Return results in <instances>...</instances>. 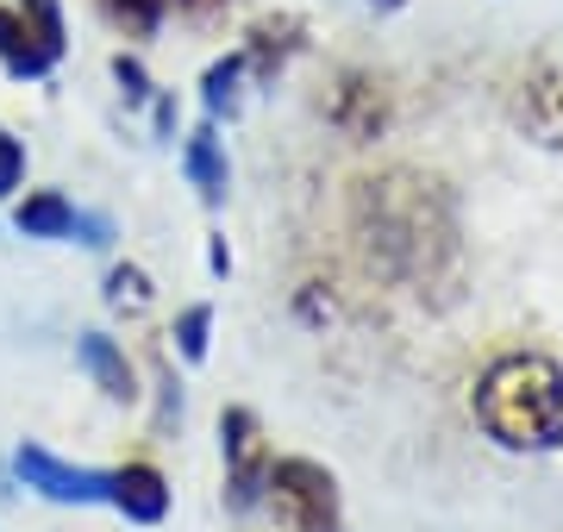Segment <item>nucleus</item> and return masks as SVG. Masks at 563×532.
I'll use <instances>...</instances> for the list:
<instances>
[{"label":"nucleus","instance_id":"obj_8","mask_svg":"<svg viewBox=\"0 0 563 532\" xmlns=\"http://www.w3.org/2000/svg\"><path fill=\"white\" fill-rule=\"evenodd\" d=\"M107 508L125 513L132 527H163V520H169V476H163L157 464H144V457L113 464V470H107Z\"/></svg>","mask_w":563,"mask_h":532},{"label":"nucleus","instance_id":"obj_3","mask_svg":"<svg viewBox=\"0 0 563 532\" xmlns=\"http://www.w3.org/2000/svg\"><path fill=\"white\" fill-rule=\"evenodd\" d=\"M263 501H276L288 532H351L344 527V495L339 476L313 464V457H269V489Z\"/></svg>","mask_w":563,"mask_h":532},{"label":"nucleus","instance_id":"obj_20","mask_svg":"<svg viewBox=\"0 0 563 532\" xmlns=\"http://www.w3.org/2000/svg\"><path fill=\"white\" fill-rule=\"evenodd\" d=\"M20 182H25V144L0 125V201H13V195H20Z\"/></svg>","mask_w":563,"mask_h":532},{"label":"nucleus","instance_id":"obj_16","mask_svg":"<svg viewBox=\"0 0 563 532\" xmlns=\"http://www.w3.org/2000/svg\"><path fill=\"white\" fill-rule=\"evenodd\" d=\"M101 295H107V308H113V313H144V308H151V276H144L139 264H113V269H107Z\"/></svg>","mask_w":563,"mask_h":532},{"label":"nucleus","instance_id":"obj_10","mask_svg":"<svg viewBox=\"0 0 563 532\" xmlns=\"http://www.w3.org/2000/svg\"><path fill=\"white\" fill-rule=\"evenodd\" d=\"M57 51L25 25V13L13 7V0H0V69L13 76V82H44L51 69H57Z\"/></svg>","mask_w":563,"mask_h":532},{"label":"nucleus","instance_id":"obj_9","mask_svg":"<svg viewBox=\"0 0 563 532\" xmlns=\"http://www.w3.org/2000/svg\"><path fill=\"white\" fill-rule=\"evenodd\" d=\"M307 44V20H295V13H269V20H257L251 32H244V69L257 76V82H269V76H282L288 63L301 57Z\"/></svg>","mask_w":563,"mask_h":532},{"label":"nucleus","instance_id":"obj_2","mask_svg":"<svg viewBox=\"0 0 563 532\" xmlns=\"http://www.w3.org/2000/svg\"><path fill=\"white\" fill-rule=\"evenodd\" d=\"M476 426L501 451H558L563 445V364L544 351H501L476 376Z\"/></svg>","mask_w":563,"mask_h":532},{"label":"nucleus","instance_id":"obj_14","mask_svg":"<svg viewBox=\"0 0 563 532\" xmlns=\"http://www.w3.org/2000/svg\"><path fill=\"white\" fill-rule=\"evenodd\" d=\"M244 51H225V57H213L201 69V107H207V120H232L244 101Z\"/></svg>","mask_w":563,"mask_h":532},{"label":"nucleus","instance_id":"obj_13","mask_svg":"<svg viewBox=\"0 0 563 532\" xmlns=\"http://www.w3.org/2000/svg\"><path fill=\"white\" fill-rule=\"evenodd\" d=\"M526 132H539L544 144H563V69H532L514 101Z\"/></svg>","mask_w":563,"mask_h":532},{"label":"nucleus","instance_id":"obj_12","mask_svg":"<svg viewBox=\"0 0 563 532\" xmlns=\"http://www.w3.org/2000/svg\"><path fill=\"white\" fill-rule=\"evenodd\" d=\"M181 176H188V188H195L207 207H225V195H232V164H225V144H220V132H213V120L195 125V132L181 138Z\"/></svg>","mask_w":563,"mask_h":532},{"label":"nucleus","instance_id":"obj_15","mask_svg":"<svg viewBox=\"0 0 563 532\" xmlns=\"http://www.w3.org/2000/svg\"><path fill=\"white\" fill-rule=\"evenodd\" d=\"M169 339H176V357H181V364H207V345H213V308H207V301L181 308L176 326H169Z\"/></svg>","mask_w":563,"mask_h":532},{"label":"nucleus","instance_id":"obj_7","mask_svg":"<svg viewBox=\"0 0 563 532\" xmlns=\"http://www.w3.org/2000/svg\"><path fill=\"white\" fill-rule=\"evenodd\" d=\"M325 120L339 125L344 138H383L388 132V113H395V107H388V88L376 82V76H369V69H344L339 82L325 88Z\"/></svg>","mask_w":563,"mask_h":532},{"label":"nucleus","instance_id":"obj_19","mask_svg":"<svg viewBox=\"0 0 563 532\" xmlns=\"http://www.w3.org/2000/svg\"><path fill=\"white\" fill-rule=\"evenodd\" d=\"M107 69H113V82H120L125 107H151V95H157V88H151V69H144L132 51H113V63H107Z\"/></svg>","mask_w":563,"mask_h":532},{"label":"nucleus","instance_id":"obj_17","mask_svg":"<svg viewBox=\"0 0 563 532\" xmlns=\"http://www.w3.org/2000/svg\"><path fill=\"white\" fill-rule=\"evenodd\" d=\"M101 13L120 32H132V38H151L163 25V13H169V0H101Z\"/></svg>","mask_w":563,"mask_h":532},{"label":"nucleus","instance_id":"obj_18","mask_svg":"<svg viewBox=\"0 0 563 532\" xmlns=\"http://www.w3.org/2000/svg\"><path fill=\"white\" fill-rule=\"evenodd\" d=\"M13 7H20L25 13V25H32V32H38L44 44H51V51H69V25H63V0H13Z\"/></svg>","mask_w":563,"mask_h":532},{"label":"nucleus","instance_id":"obj_23","mask_svg":"<svg viewBox=\"0 0 563 532\" xmlns=\"http://www.w3.org/2000/svg\"><path fill=\"white\" fill-rule=\"evenodd\" d=\"M169 7H176V13H188V20H207L213 7H225V0H169Z\"/></svg>","mask_w":563,"mask_h":532},{"label":"nucleus","instance_id":"obj_6","mask_svg":"<svg viewBox=\"0 0 563 532\" xmlns=\"http://www.w3.org/2000/svg\"><path fill=\"white\" fill-rule=\"evenodd\" d=\"M13 476H20L32 495L57 501V508H107V470L69 464V457H57V451L32 445V439L13 451Z\"/></svg>","mask_w":563,"mask_h":532},{"label":"nucleus","instance_id":"obj_24","mask_svg":"<svg viewBox=\"0 0 563 532\" xmlns=\"http://www.w3.org/2000/svg\"><path fill=\"white\" fill-rule=\"evenodd\" d=\"M369 7H383V13H395V7H407V0H369Z\"/></svg>","mask_w":563,"mask_h":532},{"label":"nucleus","instance_id":"obj_4","mask_svg":"<svg viewBox=\"0 0 563 532\" xmlns=\"http://www.w3.org/2000/svg\"><path fill=\"white\" fill-rule=\"evenodd\" d=\"M220 457H225V508L257 513L263 489H269V445H263V426L251 408L220 413Z\"/></svg>","mask_w":563,"mask_h":532},{"label":"nucleus","instance_id":"obj_21","mask_svg":"<svg viewBox=\"0 0 563 532\" xmlns=\"http://www.w3.org/2000/svg\"><path fill=\"white\" fill-rule=\"evenodd\" d=\"M151 120H157V138H176V95H151Z\"/></svg>","mask_w":563,"mask_h":532},{"label":"nucleus","instance_id":"obj_22","mask_svg":"<svg viewBox=\"0 0 563 532\" xmlns=\"http://www.w3.org/2000/svg\"><path fill=\"white\" fill-rule=\"evenodd\" d=\"M207 269H213V276H232V251H225V232H213V239H207Z\"/></svg>","mask_w":563,"mask_h":532},{"label":"nucleus","instance_id":"obj_1","mask_svg":"<svg viewBox=\"0 0 563 532\" xmlns=\"http://www.w3.org/2000/svg\"><path fill=\"white\" fill-rule=\"evenodd\" d=\"M351 232H357L369 269H383L395 288H413V295L439 288L444 269L457 264L451 195H444V182L413 176V169H388V176L357 182Z\"/></svg>","mask_w":563,"mask_h":532},{"label":"nucleus","instance_id":"obj_5","mask_svg":"<svg viewBox=\"0 0 563 532\" xmlns=\"http://www.w3.org/2000/svg\"><path fill=\"white\" fill-rule=\"evenodd\" d=\"M13 232L20 239H44V245H113V220L107 213H81L63 188H32L13 207Z\"/></svg>","mask_w":563,"mask_h":532},{"label":"nucleus","instance_id":"obj_11","mask_svg":"<svg viewBox=\"0 0 563 532\" xmlns=\"http://www.w3.org/2000/svg\"><path fill=\"white\" fill-rule=\"evenodd\" d=\"M76 364L95 376V389H101L107 401H120V408H132V401H139L132 357H125V345L113 339V332H81V339H76Z\"/></svg>","mask_w":563,"mask_h":532}]
</instances>
